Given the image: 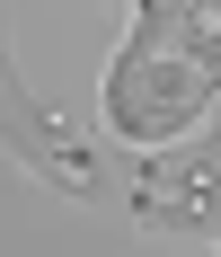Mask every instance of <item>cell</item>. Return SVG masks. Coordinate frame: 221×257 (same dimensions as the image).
Returning a JSON list of instances; mask_svg holds the SVG:
<instances>
[{
  "instance_id": "1",
  "label": "cell",
  "mask_w": 221,
  "mask_h": 257,
  "mask_svg": "<svg viewBox=\"0 0 221 257\" xmlns=\"http://www.w3.org/2000/svg\"><path fill=\"white\" fill-rule=\"evenodd\" d=\"M221 98V0H133V36L106 62V124L159 151Z\"/></svg>"
}]
</instances>
